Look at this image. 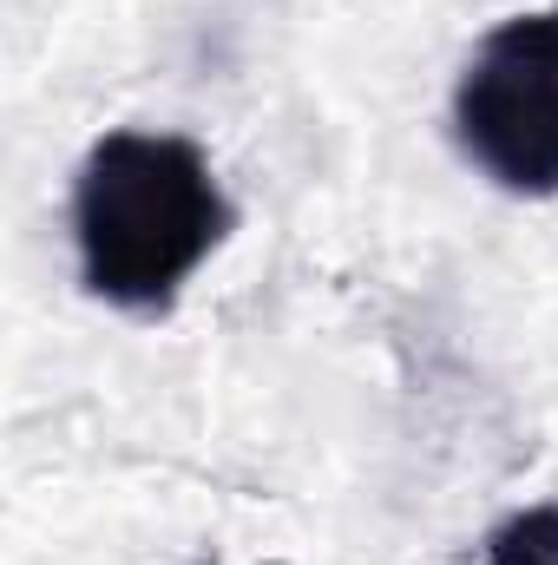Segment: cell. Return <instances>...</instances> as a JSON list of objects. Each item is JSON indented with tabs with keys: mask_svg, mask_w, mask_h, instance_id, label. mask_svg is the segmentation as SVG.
<instances>
[{
	"mask_svg": "<svg viewBox=\"0 0 558 565\" xmlns=\"http://www.w3.org/2000/svg\"><path fill=\"white\" fill-rule=\"evenodd\" d=\"M224 231L230 198L178 132H106L73 178L79 282L112 309H164Z\"/></svg>",
	"mask_w": 558,
	"mask_h": 565,
	"instance_id": "obj_1",
	"label": "cell"
},
{
	"mask_svg": "<svg viewBox=\"0 0 558 565\" xmlns=\"http://www.w3.org/2000/svg\"><path fill=\"white\" fill-rule=\"evenodd\" d=\"M460 151L519 198L558 191V7L493 26L453 86Z\"/></svg>",
	"mask_w": 558,
	"mask_h": 565,
	"instance_id": "obj_2",
	"label": "cell"
},
{
	"mask_svg": "<svg viewBox=\"0 0 558 565\" xmlns=\"http://www.w3.org/2000/svg\"><path fill=\"white\" fill-rule=\"evenodd\" d=\"M486 565H558V500L500 520L486 533Z\"/></svg>",
	"mask_w": 558,
	"mask_h": 565,
	"instance_id": "obj_3",
	"label": "cell"
}]
</instances>
